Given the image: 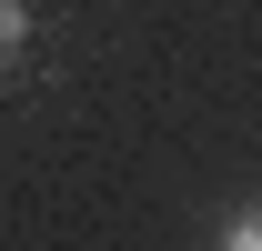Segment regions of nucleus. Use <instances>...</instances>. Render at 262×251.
Instances as JSON below:
<instances>
[{"label":"nucleus","mask_w":262,"mask_h":251,"mask_svg":"<svg viewBox=\"0 0 262 251\" xmlns=\"http://www.w3.org/2000/svg\"><path fill=\"white\" fill-rule=\"evenodd\" d=\"M222 251H262V201H242V211H232V231H222Z\"/></svg>","instance_id":"obj_1"},{"label":"nucleus","mask_w":262,"mask_h":251,"mask_svg":"<svg viewBox=\"0 0 262 251\" xmlns=\"http://www.w3.org/2000/svg\"><path fill=\"white\" fill-rule=\"evenodd\" d=\"M10 40H20V0H0V51H10Z\"/></svg>","instance_id":"obj_2"}]
</instances>
